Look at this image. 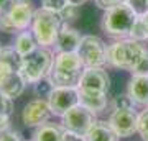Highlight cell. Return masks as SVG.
Listing matches in <instances>:
<instances>
[{
  "mask_svg": "<svg viewBox=\"0 0 148 141\" xmlns=\"http://www.w3.org/2000/svg\"><path fill=\"white\" fill-rule=\"evenodd\" d=\"M0 90L10 99H16L25 90V80L20 72L5 63H0Z\"/></svg>",
  "mask_w": 148,
  "mask_h": 141,
  "instance_id": "8fae6325",
  "label": "cell"
},
{
  "mask_svg": "<svg viewBox=\"0 0 148 141\" xmlns=\"http://www.w3.org/2000/svg\"><path fill=\"white\" fill-rule=\"evenodd\" d=\"M63 131L58 125L53 123H45L38 126L35 133V141H63Z\"/></svg>",
  "mask_w": 148,
  "mask_h": 141,
  "instance_id": "d6986e66",
  "label": "cell"
},
{
  "mask_svg": "<svg viewBox=\"0 0 148 141\" xmlns=\"http://www.w3.org/2000/svg\"><path fill=\"white\" fill-rule=\"evenodd\" d=\"M84 71L86 66L77 52H58L49 77L54 87H77Z\"/></svg>",
  "mask_w": 148,
  "mask_h": 141,
  "instance_id": "6da1fadb",
  "label": "cell"
},
{
  "mask_svg": "<svg viewBox=\"0 0 148 141\" xmlns=\"http://www.w3.org/2000/svg\"><path fill=\"white\" fill-rule=\"evenodd\" d=\"M51 113L63 116L66 112L79 105V89L77 87H54L48 99Z\"/></svg>",
  "mask_w": 148,
  "mask_h": 141,
  "instance_id": "9c48e42d",
  "label": "cell"
},
{
  "mask_svg": "<svg viewBox=\"0 0 148 141\" xmlns=\"http://www.w3.org/2000/svg\"><path fill=\"white\" fill-rule=\"evenodd\" d=\"M77 54L81 56L86 69L102 67L104 64H107V46L104 44L101 38L94 36V35L82 36Z\"/></svg>",
  "mask_w": 148,
  "mask_h": 141,
  "instance_id": "52a82bcc",
  "label": "cell"
},
{
  "mask_svg": "<svg viewBox=\"0 0 148 141\" xmlns=\"http://www.w3.org/2000/svg\"><path fill=\"white\" fill-rule=\"evenodd\" d=\"M49 115H53V113H51L48 100L35 99L25 105L23 113H21V120L27 126H41L48 121Z\"/></svg>",
  "mask_w": 148,
  "mask_h": 141,
  "instance_id": "4fadbf2b",
  "label": "cell"
},
{
  "mask_svg": "<svg viewBox=\"0 0 148 141\" xmlns=\"http://www.w3.org/2000/svg\"><path fill=\"white\" fill-rule=\"evenodd\" d=\"M12 0H0V10H3V8H7V7L10 5Z\"/></svg>",
  "mask_w": 148,
  "mask_h": 141,
  "instance_id": "d6a6232c",
  "label": "cell"
},
{
  "mask_svg": "<svg viewBox=\"0 0 148 141\" xmlns=\"http://www.w3.org/2000/svg\"><path fill=\"white\" fill-rule=\"evenodd\" d=\"M138 15L130 8L128 3L106 10L102 18V30L112 38H128Z\"/></svg>",
  "mask_w": 148,
  "mask_h": 141,
  "instance_id": "277c9868",
  "label": "cell"
},
{
  "mask_svg": "<svg viewBox=\"0 0 148 141\" xmlns=\"http://www.w3.org/2000/svg\"><path fill=\"white\" fill-rule=\"evenodd\" d=\"M130 40L133 41H148V28H147V21H145V16H138L135 25H133L132 31H130Z\"/></svg>",
  "mask_w": 148,
  "mask_h": 141,
  "instance_id": "44dd1931",
  "label": "cell"
},
{
  "mask_svg": "<svg viewBox=\"0 0 148 141\" xmlns=\"http://www.w3.org/2000/svg\"><path fill=\"white\" fill-rule=\"evenodd\" d=\"M133 102L132 97L128 94H123V95H117L114 102H112V107L114 110H128V108H133Z\"/></svg>",
  "mask_w": 148,
  "mask_h": 141,
  "instance_id": "cb8c5ba5",
  "label": "cell"
},
{
  "mask_svg": "<svg viewBox=\"0 0 148 141\" xmlns=\"http://www.w3.org/2000/svg\"><path fill=\"white\" fill-rule=\"evenodd\" d=\"M69 3H73V5H82V3H86V2H87V0H68Z\"/></svg>",
  "mask_w": 148,
  "mask_h": 141,
  "instance_id": "836d02e7",
  "label": "cell"
},
{
  "mask_svg": "<svg viewBox=\"0 0 148 141\" xmlns=\"http://www.w3.org/2000/svg\"><path fill=\"white\" fill-rule=\"evenodd\" d=\"M35 10L30 0H12L10 5L0 10V30L5 33L25 31L33 23Z\"/></svg>",
  "mask_w": 148,
  "mask_h": 141,
  "instance_id": "3957f363",
  "label": "cell"
},
{
  "mask_svg": "<svg viewBox=\"0 0 148 141\" xmlns=\"http://www.w3.org/2000/svg\"><path fill=\"white\" fill-rule=\"evenodd\" d=\"M109 123L119 135V138H128L138 130V115L133 112V108L114 110Z\"/></svg>",
  "mask_w": 148,
  "mask_h": 141,
  "instance_id": "30bf717a",
  "label": "cell"
},
{
  "mask_svg": "<svg viewBox=\"0 0 148 141\" xmlns=\"http://www.w3.org/2000/svg\"><path fill=\"white\" fill-rule=\"evenodd\" d=\"M79 104L87 110L99 113L107 107V94L99 92H89V90H79Z\"/></svg>",
  "mask_w": 148,
  "mask_h": 141,
  "instance_id": "2e32d148",
  "label": "cell"
},
{
  "mask_svg": "<svg viewBox=\"0 0 148 141\" xmlns=\"http://www.w3.org/2000/svg\"><path fill=\"white\" fill-rule=\"evenodd\" d=\"M86 141H119V135L114 131L110 123L95 121L94 126L87 131Z\"/></svg>",
  "mask_w": 148,
  "mask_h": 141,
  "instance_id": "e0dca14e",
  "label": "cell"
},
{
  "mask_svg": "<svg viewBox=\"0 0 148 141\" xmlns=\"http://www.w3.org/2000/svg\"><path fill=\"white\" fill-rule=\"evenodd\" d=\"M127 94L135 104L148 105V76H133L128 82Z\"/></svg>",
  "mask_w": 148,
  "mask_h": 141,
  "instance_id": "9a60e30c",
  "label": "cell"
},
{
  "mask_svg": "<svg viewBox=\"0 0 148 141\" xmlns=\"http://www.w3.org/2000/svg\"><path fill=\"white\" fill-rule=\"evenodd\" d=\"M95 3L102 10H110V8H115L119 5L127 3V0H95Z\"/></svg>",
  "mask_w": 148,
  "mask_h": 141,
  "instance_id": "f1b7e54d",
  "label": "cell"
},
{
  "mask_svg": "<svg viewBox=\"0 0 148 141\" xmlns=\"http://www.w3.org/2000/svg\"><path fill=\"white\" fill-rule=\"evenodd\" d=\"M0 51H2V44H0Z\"/></svg>",
  "mask_w": 148,
  "mask_h": 141,
  "instance_id": "d590c367",
  "label": "cell"
},
{
  "mask_svg": "<svg viewBox=\"0 0 148 141\" xmlns=\"http://www.w3.org/2000/svg\"><path fill=\"white\" fill-rule=\"evenodd\" d=\"M63 126L64 130H69V131H74L77 135H82L86 136L87 131L94 126L95 120V113L87 110L86 107L82 105H76L74 108H71L69 112H66L63 116Z\"/></svg>",
  "mask_w": 148,
  "mask_h": 141,
  "instance_id": "ba28073f",
  "label": "cell"
},
{
  "mask_svg": "<svg viewBox=\"0 0 148 141\" xmlns=\"http://www.w3.org/2000/svg\"><path fill=\"white\" fill-rule=\"evenodd\" d=\"M81 40H82V36L77 33V30H74L64 23L54 44H56L58 52H77Z\"/></svg>",
  "mask_w": 148,
  "mask_h": 141,
  "instance_id": "5bb4252c",
  "label": "cell"
},
{
  "mask_svg": "<svg viewBox=\"0 0 148 141\" xmlns=\"http://www.w3.org/2000/svg\"><path fill=\"white\" fill-rule=\"evenodd\" d=\"M145 52H147V49L138 41L120 40V41L107 46V64L112 67L133 72Z\"/></svg>",
  "mask_w": 148,
  "mask_h": 141,
  "instance_id": "7a4b0ae2",
  "label": "cell"
},
{
  "mask_svg": "<svg viewBox=\"0 0 148 141\" xmlns=\"http://www.w3.org/2000/svg\"><path fill=\"white\" fill-rule=\"evenodd\" d=\"M33 35L36 38L38 44L41 48H48L56 43L61 28H63V20L59 13L46 8H40L35 10L33 16Z\"/></svg>",
  "mask_w": 148,
  "mask_h": 141,
  "instance_id": "8992f818",
  "label": "cell"
},
{
  "mask_svg": "<svg viewBox=\"0 0 148 141\" xmlns=\"http://www.w3.org/2000/svg\"><path fill=\"white\" fill-rule=\"evenodd\" d=\"M0 141H21V140H20V135L16 131L5 130V131L0 133Z\"/></svg>",
  "mask_w": 148,
  "mask_h": 141,
  "instance_id": "4dcf8cb0",
  "label": "cell"
},
{
  "mask_svg": "<svg viewBox=\"0 0 148 141\" xmlns=\"http://www.w3.org/2000/svg\"><path fill=\"white\" fill-rule=\"evenodd\" d=\"M0 63H5L12 67H15L16 71H20L21 66V56L16 52L15 48H2L0 51Z\"/></svg>",
  "mask_w": 148,
  "mask_h": 141,
  "instance_id": "ffe728a7",
  "label": "cell"
},
{
  "mask_svg": "<svg viewBox=\"0 0 148 141\" xmlns=\"http://www.w3.org/2000/svg\"><path fill=\"white\" fill-rule=\"evenodd\" d=\"M51 52L38 46L35 51L21 58V66H20V76L25 80V84H36L43 77L49 76L51 67H53Z\"/></svg>",
  "mask_w": 148,
  "mask_h": 141,
  "instance_id": "5b68a950",
  "label": "cell"
},
{
  "mask_svg": "<svg viewBox=\"0 0 148 141\" xmlns=\"http://www.w3.org/2000/svg\"><path fill=\"white\" fill-rule=\"evenodd\" d=\"M138 133L143 141H148V108L138 115Z\"/></svg>",
  "mask_w": 148,
  "mask_h": 141,
  "instance_id": "d4e9b609",
  "label": "cell"
},
{
  "mask_svg": "<svg viewBox=\"0 0 148 141\" xmlns=\"http://www.w3.org/2000/svg\"><path fill=\"white\" fill-rule=\"evenodd\" d=\"M77 89L107 94L109 89H110V77L102 67H87L82 74V77H81Z\"/></svg>",
  "mask_w": 148,
  "mask_h": 141,
  "instance_id": "7c38bea8",
  "label": "cell"
},
{
  "mask_svg": "<svg viewBox=\"0 0 148 141\" xmlns=\"http://www.w3.org/2000/svg\"><path fill=\"white\" fill-rule=\"evenodd\" d=\"M68 0H41V8H46V10L56 12V13H61L63 8L68 5Z\"/></svg>",
  "mask_w": 148,
  "mask_h": 141,
  "instance_id": "484cf974",
  "label": "cell"
},
{
  "mask_svg": "<svg viewBox=\"0 0 148 141\" xmlns=\"http://www.w3.org/2000/svg\"><path fill=\"white\" fill-rule=\"evenodd\" d=\"M12 110H13V105H12V99L8 95H5L2 90H0V115L3 116H10Z\"/></svg>",
  "mask_w": 148,
  "mask_h": 141,
  "instance_id": "83f0119b",
  "label": "cell"
},
{
  "mask_svg": "<svg viewBox=\"0 0 148 141\" xmlns=\"http://www.w3.org/2000/svg\"><path fill=\"white\" fill-rule=\"evenodd\" d=\"M127 3L138 16H145L148 13V0H127Z\"/></svg>",
  "mask_w": 148,
  "mask_h": 141,
  "instance_id": "4316f807",
  "label": "cell"
},
{
  "mask_svg": "<svg viewBox=\"0 0 148 141\" xmlns=\"http://www.w3.org/2000/svg\"><path fill=\"white\" fill-rule=\"evenodd\" d=\"M133 76H148V49H147V52L143 54V58H142V61L138 63V66L135 67Z\"/></svg>",
  "mask_w": 148,
  "mask_h": 141,
  "instance_id": "f546056e",
  "label": "cell"
},
{
  "mask_svg": "<svg viewBox=\"0 0 148 141\" xmlns=\"http://www.w3.org/2000/svg\"><path fill=\"white\" fill-rule=\"evenodd\" d=\"M145 21H147V28H148V13L145 15Z\"/></svg>",
  "mask_w": 148,
  "mask_h": 141,
  "instance_id": "e575fe53",
  "label": "cell"
},
{
  "mask_svg": "<svg viewBox=\"0 0 148 141\" xmlns=\"http://www.w3.org/2000/svg\"><path fill=\"white\" fill-rule=\"evenodd\" d=\"M13 48L23 58V56H27V54H30L32 51L36 49L38 41H36V38H35V35H32V33H28V31H20L15 40V46Z\"/></svg>",
  "mask_w": 148,
  "mask_h": 141,
  "instance_id": "ac0fdd59",
  "label": "cell"
},
{
  "mask_svg": "<svg viewBox=\"0 0 148 141\" xmlns=\"http://www.w3.org/2000/svg\"><path fill=\"white\" fill-rule=\"evenodd\" d=\"M63 141H86V136L77 135V133H74V131L64 130L63 131Z\"/></svg>",
  "mask_w": 148,
  "mask_h": 141,
  "instance_id": "1f68e13d",
  "label": "cell"
},
{
  "mask_svg": "<svg viewBox=\"0 0 148 141\" xmlns=\"http://www.w3.org/2000/svg\"><path fill=\"white\" fill-rule=\"evenodd\" d=\"M59 16H61V20L68 25V23H71V21L77 20V16H79V7L73 5V3H68V5L63 8V12L59 13Z\"/></svg>",
  "mask_w": 148,
  "mask_h": 141,
  "instance_id": "603a6c76",
  "label": "cell"
},
{
  "mask_svg": "<svg viewBox=\"0 0 148 141\" xmlns=\"http://www.w3.org/2000/svg\"><path fill=\"white\" fill-rule=\"evenodd\" d=\"M53 90H54V84H53V80H51L49 76L43 77L41 80H38V82L35 84V95H36L38 99L48 100Z\"/></svg>",
  "mask_w": 148,
  "mask_h": 141,
  "instance_id": "7402d4cb",
  "label": "cell"
}]
</instances>
